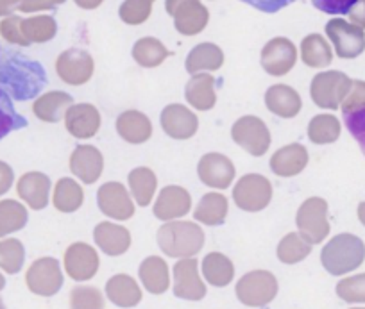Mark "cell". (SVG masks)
I'll use <instances>...</instances> for the list:
<instances>
[{
	"instance_id": "obj_46",
	"label": "cell",
	"mask_w": 365,
	"mask_h": 309,
	"mask_svg": "<svg viewBox=\"0 0 365 309\" xmlns=\"http://www.w3.org/2000/svg\"><path fill=\"white\" fill-rule=\"evenodd\" d=\"M24 261V248L19 241H8V243L0 245V263L9 272H19L22 268Z\"/></svg>"
},
{
	"instance_id": "obj_23",
	"label": "cell",
	"mask_w": 365,
	"mask_h": 309,
	"mask_svg": "<svg viewBox=\"0 0 365 309\" xmlns=\"http://www.w3.org/2000/svg\"><path fill=\"white\" fill-rule=\"evenodd\" d=\"M93 240L108 256H122L131 247V233L125 227L111 222H101L93 231Z\"/></svg>"
},
{
	"instance_id": "obj_32",
	"label": "cell",
	"mask_w": 365,
	"mask_h": 309,
	"mask_svg": "<svg viewBox=\"0 0 365 309\" xmlns=\"http://www.w3.org/2000/svg\"><path fill=\"white\" fill-rule=\"evenodd\" d=\"M72 106V97L65 91H51L40 97L34 104V113L43 122H59V118L65 117L66 110Z\"/></svg>"
},
{
	"instance_id": "obj_7",
	"label": "cell",
	"mask_w": 365,
	"mask_h": 309,
	"mask_svg": "<svg viewBox=\"0 0 365 309\" xmlns=\"http://www.w3.org/2000/svg\"><path fill=\"white\" fill-rule=\"evenodd\" d=\"M233 200L238 208L244 209V211H262L272 200V184L263 175L247 174L235 186Z\"/></svg>"
},
{
	"instance_id": "obj_52",
	"label": "cell",
	"mask_w": 365,
	"mask_h": 309,
	"mask_svg": "<svg viewBox=\"0 0 365 309\" xmlns=\"http://www.w3.org/2000/svg\"><path fill=\"white\" fill-rule=\"evenodd\" d=\"M76 4L83 9H96L103 4V0H76Z\"/></svg>"
},
{
	"instance_id": "obj_16",
	"label": "cell",
	"mask_w": 365,
	"mask_h": 309,
	"mask_svg": "<svg viewBox=\"0 0 365 309\" xmlns=\"http://www.w3.org/2000/svg\"><path fill=\"white\" fill-rule=\"evenodd\" d=\"M27 284L34 293L52 297L63 286V273L59 263L52 258L38 259L27 273Z\"/></svg>"
},
{
	"instance_id": "obj_8",
	"label": "cell",
	"mask_w": 365,
	"mask_h": 309,
	"mask_svg": "<svg viewBox=\"0 0 365 309\" xmlns=\"http://www.w3.org/2000/svg\"><path fill=\"white\" fill-rule=\"evenodd\" d=\"M165 8L182 36H195L208 26V9L199 0H167Z\"/></svg>"
},
{
	"instance_id": "obj_36",
	"label": "cell",
	"mask_w": 365,
	"mask_h": 309,
	"mask_svg": "<svg viewBox=\"0 0 365 309\" xmlns=\"http://www.w3.org/2000/svg\"><path fill=\"white\" fill-rule=\"evenodd\" d=\"M128 179H129V189H131V195L135 197L136 202H138L142 208L149 206L158 188L156 174H154L150 168L140 167V168H135V170L129 174Z\"/></svg>"
},
{
	"instance_id": "obj_31",
	"label": "cell",
	"mask_w": 365,
	"mask_h": 309,
	"mask_svg": "<svg viewBox=\"0 0 365 309\" xmlns=\"http://www.w3.org/2000/svg\"><path fill=\"white\" fill-rule=\"evenodd\" d=\"M224 65V52L220 47L213 43H201L197 47L192 48V52L187 58V72L188 73H199L210 70L215 72Z\"/></svg>"
},
{
	"instance_id": "obj_39",
	"label": "cell",
	"mask_w": 365,
	"mask_h": 309,
	"mask_svg": "<svg viewBox=\"0 0 365 309\" xmlns=\"http://www.w3.org/2000/svg\"><path fill=\"white\" fill-rule=\"evenodd\" d=\"M312 252V243H308L299 233H290L279 241L278 259L285 265H296L307 259Z\"/></svg>"
},
{
	"instance_id": "obj_43",
	"label": "cell",
	"mask_w": 365,
	"mask_h": 309,
	"mask_svg": "<svg viewBox=\"0 0 365 309\" xmlns=\"http://www.w3.org/2000/svg\"><path fill=\"white\" fill-rule=\"evenodd\" d=\"M27 29V41H48L56 36V26L54 19L51 16H40V19H33L26 23Z\"/></svg>"
},
{
	"instance_id": "obj_10",
	"label": "cell",
	"mask_w": 365,
	"mask_h": 309,
	"mask_svg": "<svg viewBox=\"0 0 365 309\" xmlns=\"http://www.w3.org/2000/svg\"><path fill=\"white\" fill-rule=\"evenodd\" d=\"M326 34L335 45L336 56L342 59L358 58L365 51V34L361 27L335 19L326 26Z\"/></svg>"
},
{
	"instance_id": "obj_45",
	"label": "cell",
	"mask_w": 365,
	"mask_h": 309,
	"mask_svg": "<svg viewBox=\"0 0 365 309\" xmlns=\"http://www.w3.org/2000/svg\"><path fill=\"white\" fill-rule=\"evenodd\" d=\"M72 308H104V297L93 286H77L70 295Z\"/></svg>"
},
{
	"instance_id": "obj_25",
	"label": "cell",
	"mask_w": 365,
	"mask_h": 309,
	"mask_svg": "<svg viewBox=\"0 0 365 309\" xmlns=\"http://www.w3.org/2000/svg\"><path fill=\"white\" fill-rule=\"evenodd\" d=\"M185 97L188 104L197 111H208L215 106V79L208 73H194L185 88Z\"/></svg>"
},
{
	"instance_id": "obj_9",
	"label": "cell",
	"mask_w": 365,
	"mask_h": 309,
	"mask_svg": "<svg viewBox=\"0 0 365 309\" xmlns=\"http://www.w3.org/2000/svg\"><path fill=\"white\" fill-rule=\"evenodd\" d=\"M231 136L237 145L255 157L267 154L270 147L269 127L258 117H242L240 120L235 122Z\"/></svg>"
},
{
	"instance_id": "obj_41",
	"label": "cell",
	"mask_w": 365,
	"mask_h": 309,
	"mask_svg": "<svg viewBox=\"0 0 365 309\" xmlns=\"http://www.w3.org/2000/svg\"><path fill=\"white\" fill-rule=\"evenodd\" d=\"M336 295L349 304H365V273L340 281L336 284Z\"/></svg>"
},
{
	"instance_id": "obj_38",
	"label": "cell",
	"mask_w": 365,
	"mask_h": 309,
	"mask_svg": "<svg viewBox=\"0 0 365 309\" xmlns=\"http://www.w3.org/2000/svg\"><path fill=\"white\" fill-rule=\"evenodd\" d=\"M340 136V122L333 115H317L308 124V138L315 145H328Z\"/></svg>"
},
{
	"instance_id": "obj_17",
	"label": "cell",
	"mask_w": 365,
	"mask_h": 309,
	"mask_svg": "<svg viewBox=\"0 0 365 309\" xmlns=\"http://www.w3.org/2000/svg\"><path fill=\"white\" fill-rule=\"evenodd\" d=\"M197 174L202 184L215 189H226L230 188L235 179V167L230 157L219 152H212L201 157Z\"/></svg>"
},
{
	"instance_id": "obj_4",
	"label": "cell",
	"mask_w": 365,
	"mask_h": 309,
	"mask_svg": "<svg viewBox=\"0 0 365 309\" xmlns=\"http://www.w3.org/2000/svg\"><path fill=\"white\" fill-rule=\"evenodd\" d=\"M299 234L312 245L322 243L329 234L328 202L321 197H312L301 204L296 215Z\"/></svg>"
},
{
	"instance_id": "obj_48",
	"label": "cell",
	"mask_w": 365,
	"mask_h": 309,
	"mask_svg": "<svg viewBox=\"0 0 365 309\" xmlns=\"http://www.w3.org/2000/svg\"><path fill=\"white\" fill-rule=\"evenodd\" d=\"M344 120H346L349 132L360 143L361 150L365 152V108L351 111V113H344Z\"/></svg>"
},
{
	"instance_id": "obj_47",
	"label": "cell",
	"mask_w": 365,
	"mask_h": 309,
	"mask_svg": "<svg viewBox=\"0 0 365 309\" xmlns=\"http://www.w3.org/2000/svg\"><path fill=\"white\" fill-rule=\"evenodd\" d=\"M361 108H365V83L364 80H353L346 98L340 104V110H342V113H351V111L361 110Z\"/></svg>"
},
{
	"instance_id": "obj_53",
	"label": "cell",
	"mask_w": 365,
	"mask_h": 309,
	"mask_svg": "<svg viewBox=\"0 0 365 309\" xmlns=\"http://www.w3.org/2000/svg\"><path fill=\"white\" fill-rule=\"evenodd\" d=\"M358 219H360V222L365 226V202H361L360 206H358Z\"/></svg>"
},
{
	"instance_id": "obj_51",
	"label": "cell",
	"mask_w": 365,
	"mask_h": 309,
	"mask_svg": "<svg viewBox=\"0 0 365 309\" xmlns=\"http://www.w3.org/2000/svg\"><path fill=\"white\" fill-rule=\"evenodd\" d=\"M347 15H349L351 22H354V26H358L364 29L365 27V0H358L356 4L349 9V13H347Z\"/></svg>"
},
{
	"instance_id": "obj_24",
	"label": "cell",
	"mask_w": 365,
	"mask_h": 309,
	"mask_svg": "<svg viewBox=\"0 0 365 309\" xmlns=\"http://www.w3.org/2000/svg\"><path fill=\"white\" fill-rule=\"evenodd\" d=\"M265 104L270 113L282 118H294L303 108L299 93L287 84H274L267 90Z\"/></svg>"
},
{
	"instance_id": "obj_3",
	"label": "cell",
	"mask_w": 365,
	"mask_h": 309,
	"mask_svg": "<svg viewBox=\"0 0 365 309\" xmlns=\"http://www.w3.org/2000/svg\"><path fill=\"white\" fill-rule=\"evenodd\" d=\"M365 245L354 234H339L326 243L321 252V261L331 276H344L364 263Z\"/></svg>"
},
{
	"instance_id": "obj_12",
	"label": "cell",
	"mask_w": 365,
	"mask_h": 309,
	"mask_svg": "<svg viewBox=\"0 0 365 309\" xmlns=\"http://www.w3.org/2000/svg\"><path fill=\"white\" fill-rule=\"evenodd\" d=\"M97 204L101 211L113 220H129L135 215V204L128 189L120 182H106L97 192Z\"/></svg>"
},
{
	"instance_id": "obj_20",
	"label": "cell",
	"mask_w": 365,
	"mask_h": 309,
	"mask_svg": "<svg viewBox=\"0 0 365 309\" xmlns=\"http://www.w3.org/2000/svg\"><path fill=\"white\" fill-rule=\"evenodd\" d=\"M161 127L170 138L188 140L197 132L199 120L188 108L170 104L161 111Z\"/></svg>"
},
{
	"instance_id": "obj_49",
	"label": "cell",
	"mask_w": 365,
	"mask_h": 309,
	"mask_svg": "<svg viewBox=\"0 0 365 309\" xmlns=\"http://www.w3.org/2000/svg\"><path fill=\"white\" fill-rule=\"evenodd\" d=\"M358 0H312V4L328 15H347Z\"/></svg>"
},
{
	"instance_id": "obj_21",
	"label": "cell",
	"mask_w": 365,
	"mask_h": 309,
	"mask_svg": "<svg viewBox=\"0 0 365 309\" xmlns=\"http://www.w3.org/2000/svg\"><path fill=\"white\" fill-rule=\"evenodd\" d=\"M70 170L84 184H93L103 175L104 157L93 145H81L70 156Z\"/></svg>"
},
{
	"instance_id": "obj_28",
	"label": "cell",
	"mask_w": 365,
	"mask_h": 309,
	"mask_svg": "<svg viewBox=\"0 0 365 309\" xmlns=\"http://www.w3.org/2000/svg\"><path fill=\"white\" fill-rule=\"evenodd\" d=\"M140 281L145 286V290L153 295H161L168 290L170 286V273H168V265L165 259L158 258V256H150V258L143 259L140 265Z\"/></svg>"
},
{
	"instance_id": "obj_27",
	"label": "cell",
	"mask_w": 365,
	"mask_h": 309,
	"mask_svg": "<svg viewBox=\"0 0 365 309\" xmlns=\"http://www.w3.org/2000/svg\"><path fill=\"white\" fill-rule=\"evenodd\" d=\"M106 295L118 308H135L142 300V290L133 277L125 273L113 276L106 283Z\"/></svg>"
},
{
	"instance_id": "obj_19",
	"label": "cell",
	"mask_w": 365,
	"mask_h": 309,
	"mask_svg": "<svg viewBox=\"0 0 365 309\" xmlns=\"http://www.w3.org/2000/svg\"><path fill=\"white\" fill-rule=\"evenodd\" d=\"M65 127L77 140L93 138L101 129L99 110L91 104L70 106L65 113Z\"/></svg>"
},
{
	"instance_id": "obj_11",
	"label": "cell",
	"mask_w": 365,
	"mask_h": 309,
	"mask_svg": "<svg viewBox=\"0 0 365 309\" xmlns=\"http://www.w3.org/2000/svg\"><path fill=\"white\" fill-rule=\"evenodd\" d=\"M93 58L86 51L81 48H70L65 51L56 61V72L61 77L63 83L72 84V86H81L88 83L93 75Z\"/></svg>"
},
{
	"instance_id": "obj_50",
	"label": "cell",
	"mask_w": 365,
	"mask_h": 309,
	"mask_svg": "<svg viewBox=\"0 0 365 309\" xmlns=\"http://www.w3.org/2000/svg\"><path fill=\"white\" fill-rule=\"evenodd\" d=\"M242 2L252 6V8H256L258 11L278 13L279 9L287 8V6L292 4V2H296V0H242Z\"/></svg>"
},
{
	"instance_id": "obj_37",
	"label": "cell",
	"mask_w": 365,
	"mask_h": 309,
	"mask_svg": "<svg viewBox=\"0 0 365 309\" xmlns=\"http://www.w3.org/2000/svg\"><path fill=\"white\" fill-rule=\"evenodd\" d=\"M168 56H170V52L156 38H142L133 47V58L143 68H156Z\"/></svg>"
},
{
	"instance_id": "obj_26",
	"label": "cell",
	"mask_w": 365,
	"mask_h": 309,
	"mask_svg": "<svg viewBox=\"0 0 365 309\" xmlns=\"http://www.w3.org/2000/svg\"><path fill=\"white\" fill-rule=\"evenodd\" d=\"M117 132L128 143L140 145V143H145L153 136V124H150L145 115L131 110L118 117Z\"/></svg>"
},
{
	"instance_id": "obj_15",
	"label": "cell",
	"mask_w": 365,
	"mask_h": 309,
	"mask_svg": "<svg viewBox=\"0 0 365 309\" xmlns=\"http://www.w3.org/2000/svg\"><path fill=\"white\" fill-rule=\"evenodd\" d=\"M66 273L73 281H88L99 270V254L88 243H72L65 252L63 259Z\"/></svg>"
},
{
	"instance_id": "obj_42",
	"label": "cell",
	"mask_w": 365,
	"mask_h": 309,
	"mask_svg": "<svg viewBox=\"0 0 365 309\" xmlns=\"http://www.w3.org/2000/svg\"><path fill=\"white\" fill-rule=\"evenodd\" d=\"M153 11V0H125L120 6V19L129 26H140Z\"/></svg>"
},
{
	"instance_id": "obj_2",
	"label": "cell",
	"mask_w": 365,
	"mask_h": 309,
	"mask_svg": "<svg viewBox=\"0 0 365 309\" xmlns=\"http://www.w3.org/2000/svg\"><path fill=\"white\" fill-rule=\"evenodd\" d=\"M156 240L168 258H194L205 245V233L195 222L168 220L160 227Z\"/></svg>"
},
{
	"instance_id": "obj_14",
	"label": "cell",
	"mask_w": 365,
	"mask_h": 309,
	"mask_svg": "<svg viewBox=\"0 0 365 309\" xmlns=\"http://www.w3.org/2000/svg\"><path fill=\"white\" fill-rule=\"evenodd\" d=\"M174 295L185 300H202L206 286L199 277L197 261L194 258H181L174 265Z\"/></svg>"
},
{
	"instance_id": "obj_6",
	"label": "cell",
	"mask_w": 365,
	"mask_h": 309,
	"mask_svg": "<svg viewBox=\"0 0 365 309\" xmlns=\"http://www.w3.org/2000/svg\"><path fill=\"white\" fill-rule=\"evenodd\" d=\"M278 293V281L267 270H255L237 283V297L249 308H262L270 304Z\"/></svg>"
},
{
	"instance_id": "obj_22",
	"label": "cell",
	"mask_w": 365,
	"mask_h": 309,
	"mask_svg": "<svg viewBox=\"0 0 365 309\" xmlns=\"http://www.w3.org/2000/svg\"><path fill=\"white\" fill-rule=\"evenodd\" d=\"M308 164V150L301 143H290L270 157V170L279 177H294Z\"/></svg>"
},
{
	"instance_id": "obj_5",
	"label": "cell",
	"mask_w": 365,
	"mask_h": 309,
	"mask_svg": "<svg viewBox=\"0 0 365 309\" xmlns=\"http://www.w3.org/2000/svg\"><path fill=\"white\" fill-rule=\"evenodd\" d=\"M351 83L353 80L346 73L336 70L317 73L310 86L312 100L322 110H340V104L346 98Z\"/></svg>"
},
{
	"instance_id": "obj_44",
	"label": "cell",
	"mask_w": 365,
	"mask_h": 309,
	"mask_svg": "<svg viewBox=\"0 0 365 309\" xmlns=\"http://www.w3.org/2000/svg\"><path fill=\"white\" fill-rule=\"evenodd\" d=\"M0 219H2V231H16L26 226L27 213L26 209L15 202L0 204Z\"/></svg>"
},
{
	"instance_id": "obj_29",
	"label": "cell",
	"mask_w": 365,
	"mask_h": 309,
	"mask_svg": "<svg viewBox=\"0 0 365 309\" xmlns=\"http://www.w3.org/2000/svg\"><path fill=\"white\" fill-rule=\"evenodd\" d=\"M227 199L222 193H206L199 200L194 211V219L205 226H222L227 216Z\"/></svg>"
},
{
	"instance_id": "obj_30",
	"label": "cell",
	"mask_w": 365,
	"mask_h": 309,
	"mask_svg": "<svg viewBox=\"0 0 365 309\" xmlns=\"http://www.w3.org/2000/svg\"><path fill=\"white\" fill-rule=\"evenodd\" d=\"M19 192L33 209H43L48 202V192H51V179L38 172L24 175L19 184Z\"/></svg>"
},
{
	"instance_id": "obj_35",
	"label": "cell",
	"mask_w": 365,
	"mask_h": 309,
	"mask_svg": "<svg viewBox=\"0 0 365 309\" xmlns=\"http://www.w3.org/2000/svg\"><path fill=\"white\" fill-rule=\"evenodd\" d=\"M54 208L61 213H73L83 206L84 192L73 179H59L54 188Z\"/></svg>"
},
{
	"instance_id": "obj_40",
	"label": "cell",
	"mask_w": 365,
	"mask_h": 309,
	"mask_svg": "<svg viewBox=\"0 0 365 309\" xmlns=\"http://www.w3.org/2000/svg\"><path fill=\"white\" fill-rule=\"evenodd\" d=\"M24 127H27V120L15 110L13 98L0 88V140Z\"/></svg>"
},
{
	"instance_id": "obj_33",
	"label": "cell",
	"mask_w": 365,
	"mask_h": 309,
	"mask_svg": "<svg viewBox=\"0 0 365 309\" xmlns=\"http://www.w3.org/2000/svg\"><path fill=\"white\" fill-rule=\"evenodd\" d=\"M202 276L212 286L224 288L233 281L235 266L230 258L220 252H212L202 261Z\"/></svg>"
},
{
	"instance_id": "obj_13",
	"label": "cell",
	"mask_w": 365,
	"mask_h": 309,
	"mask_svg": "<svg viewBox=\"0 0 365 309\" xmlns=\"http://www.w3.org/2000/svg\"><path fill=\"white\" fill-rule=\"evenodd\" d=\"M297 61L296 45L287 38H274L263 47L262 66L269 75L282 77L294 68Z\"/></svg>"
},
{
	"instance_id": "obj_18",
	"label": "cell",
	"mask_w": 365,
	"mask_h": 309,
	"mask_svg": "<svg viewBox=\"0 0 365 309\" xmlns=\"http://www.w3.org/2000/svg\"><path fill=\"white\" fill-rule=\"evenodd\" d=\"M190 208L192 197L187 189L181 186H167L158 195L153 211L156 219L168 222V220H178L188 215Z\"/></svg>"
},
{
	"instance_id": "obj_1",
	"label": "cell",
	"mask_w": 365,
	"mask_h": 309,
	"mask_svg": "<svg viewBox=\"0 0 365 309\" xmlns=\"http://www.w3.org/2000/svg\"><path fill=\"white\" fill-rule=\"evenodd\" d=\"M47 86V73L34 59L9 51L0 56V88L13 100H31Z\"/></svg>"
},
{
	"instance_id": "obj_34",
	"label": "cell",
	"mask_w": 365,
	"mask_h": 309,
	"mask_svg": "<svg viewBox=\"0 0 365 309\" xmlns=\"http://www.w3.org/2000/svg\"><path fill=\"white\" fill-rule=\"evenodd\" d=\"M301 59L312 68H324L331 65L333 52L321 34H310L301 43Z\"/></svg>"
}]
</instances>
